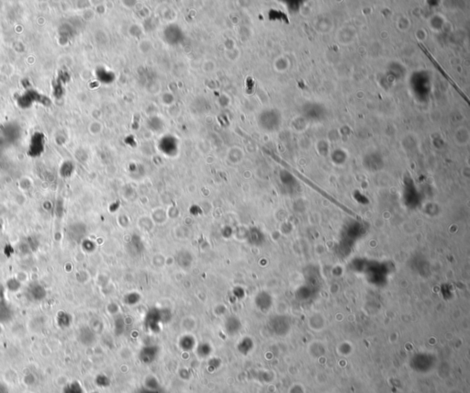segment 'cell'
I'll list each match as a JSON object with an SVG mask.
<instances>
[{
    "mask_svg": "<svg viewBox=\"0 0 470 393\" xmlns=\"http://www.w3.org/2000/svg\"><path fill=\"white\" fill-rule=\"evenodd\" d=\"M62 393H84L82 387L78 382H71L66 386Z\"/></svg>",
    "mask_w": 470,
    "mask_h": 393,
    "instance_id": "6da1fadb",
    "label": "cell"
},
{
    "mask_svg": "<svg viewBox=\"0 0 470 393\" xmlns=\"http://www.w3.org/2000/svg\"><path fill=\"white\" fill-rule=\"evenodd\" d=\"M0 393H9L8 387L3 382H0Z\"/></svg>",
    "mask_w": 470,
    "mask_h": 393,
    "instance_id": "7a4b0ae2",
    "label": "cell"
}]
</instances>
